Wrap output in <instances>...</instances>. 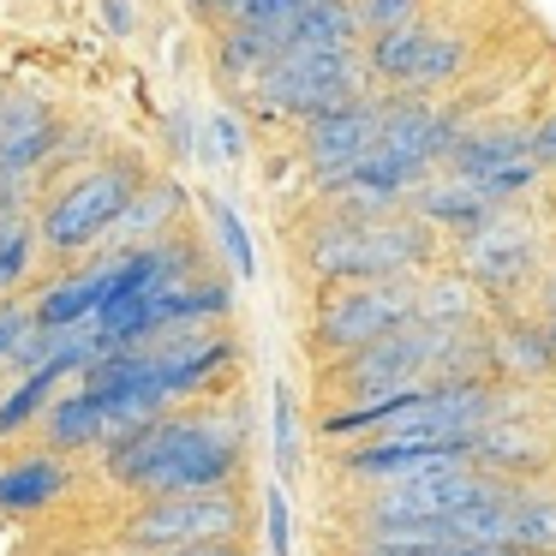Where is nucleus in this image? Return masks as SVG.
Segmentation results:
<instances>
[{
  "instance_id": "20",
  "label": "nucleus",
  "mask_w": 556,
  "mask_h": 556,
  "mask_svg": "<svg viewBox=\"0 0 556 556\" xmlns=\"http://www.w3.org/2000/svg\"><path fill=\"white\" fill-rule=\"evenodd\" d=\"M42 437H49L54 455H90V448L109 443V419H102V407L73 383L42 407Z\"/></svg>"
},
{
  "instance_id": "27",
  "label": "nucleus",
  "mask_w": 556,
  "mask_h": 556,
  "mask_svg": "<svg viewBox=\"0 0 556 556\" xmlns=\"http://www.w3.org/2000/svg\"><path fill=\"white\" fill-rule=\"evenodd\" d=\"M269 448H276V472L281 484L300 479V419H293V389L276 383L269 395Z\"/></svg>"
},
{
  "instance_id": "13",
  "label": "nucleus",
  "mask_w": 556,
  "mask_h": 556,
  "mask_svg": "<svg viewBox=\"0 0 556 556\" xmlns=\"http://www.w3.org/2000/svg\"><path fill=\"white\" fill-rule=\"evenodd\" d=\"M109 269H114V257L102 252V257H90V264L66 269L61 281H49V288H42V300L30 305V324H42V329L90 324V317L102 312V300H109Z\"/></svg>"
},
{
  "instance_id": "14",
  "label": "nucleus",
  "mask_w": 556,
  "mask_h": 556,
  "mask_svg": "<svg viewBox=\"0 0 556 556\" xmlns=\"http://www.w3.org/2000/svg\"><path fill=\"white\" fill-rule=\"evenodd\" d=\"M180 216H186V192L174 180H144L138 186V198L121 210V222L109 228V252H138V245H156V240H168L174 228H180Z\"/></svg>"
},
{
  "instance_id": "32",
  "label": "nucleus",
  "mask_w": 556,
  "mask_h": 556,
  "mask_svg": "<svg viewBox=\"0 0 556 556\" xmlns=\"http://www.w3.org/2000/svg\"><path fill=\"white\" fill-rule=\"evenodd\" d=\"M25 329H30V305H25V300H0V371L13 365Z\"/></svg>"
},
{
  "instance_id": "28",
  "label": "nucleus",
  "mask_w": 556,
  "mask_h": 556,
  "mask_svg": "<svg viewBox=\"0 0 556 556\" xmlns=\"http://www.w3.org/2000/svg\"><path fill=\"white\" fill-rule=\"evenodd\" d=\"M353 13H359L365 37H377V30L419 25V18H425V0H353Z\"/></svg>"
},
{
  "instance_id": "8",
  "label": "nucleus",
  "mask_w": 556,
  "mask_h": 556,
  "mask_svg": "<svg viewBox=\"0 0 556 556\" xmlns=\"http://www.w3.org/2000/svg\"><path fill=\"white\" fill-rule=\"evenodd\" d=\"M455 269L479 293H491V300H515V293L532 281V269H539V233H532V222L496 210L491 222H479L472 233H460Z\"/></svg>"
},
{
  "instance_id": "9",
  "label": "nucleus",
  "mask_w": 556,
  "mask_h": 556,
  "mask_svg": "<svg viewBox=\"0 0 556 556\" xmlns=\"http://www.w3.org/2000/svg\"><path fill=\"white\" fill-rule=\"evenodd\" d=\"M156 365V383L168 401H192V395H210L222 389V377L233 371L240 348L222 324H186V329H162V336L138 341Z\"/></svg>"
},
{
  "instance_id": "3",
  "label": "nucleus",
  "mask_w": 556,
  "mask_h": 556,
  "mask_svg": "<svg viewBox=\"0 0 556 556\" xmlns=\"http://www.w3.org/2000/svg\"><path fill=\"white\" fill-rule=\"evenodd\" d=\"M144 180H150V174L138 168V162H126V156L85 168L78 180H66L61 192L42 204L37 245H42V252H54V257H78V252H90V245H102Z\"/></svg>"
},
{
  "instance_id": "17",
  "label": "nucleus",
  "mask_w": 556,
  "mask_h": 556,
  "mask_svg": "<svg viewBox=\"0 0 556 556\" xmlns=\"http://www.w3.org/2000/svg\"><path fill=\"white\" fill-rule=\"evenodd\" d=\"M66 484H73V467H66V455H54V448L7 460V467H0V515H37V508L61 503Z\"/></svg>"
},
{
  "instance_id": "23",
  "label": "nucleus",
  "mask_w": 556,
  "mask_h": 556,
  "mask_svg": "<svg viewBox=\"0 0 556 556\" xmlns=\"http://www.w3.org/2000/svg\"><path fill=\"white\" fill-rule=\"evenodd\" d=\"M491 371H515V377H551L556 371V348L544 341V329L532 324H508L491 336Z\"/></svg>"
},
{
  "instance_id": "34",
  "label": "nucleus",
  "mask_w": 556,
  "mask_h": 556,
  "mask_svg": "<svg viewBox=\"0 0 556 556\" xmlns=\"http://www.w3.org/2000/svg\"><path fill=\"white\" fill-rule=\"evenodd\" d=\"M102 18H109L114 37H126L132 30V0H102Z\"/></svg>"
},
{
  "instance_id": "12",
  "label": "nucleus",
  "mask_w": 556,
  "mask_h": 556,
  "mask_svg": "<svg viewBox=\"0 0 556 556\" xmlns=\"http://www.w3.org/2000/svg\"><path fill=\"white\" fill-rule=\"evenodd\" d=\"M61 121L37 97H0V186L37 180L61 150Z\"/></svg>"
},
{
  "instance_id": "15",
  "label": "nucleus",
  "mask_w": 556,
  "mask_h": 556,
  "mask_svg": "<svg viewBox=\"0 0 556 556\" xmlns=\"http://www.w3.org/2000/svg\"><path fill=\"white\" fill-rule=\"evenodd\" d=\"M413 216L425 222V228H455V233H472L479 222H491L503 204H491L484 198L479 180H460V174H443V180H419L407 192Z\"/></svg>"
},
{
  "instance_id": "26",
  "label": "nucleus",
  "mask_w": 556,
  "mask_h": 556,
  "mask_svg": "<svg viewBox=\"0 0 556 556\" xmlns=\"http://www.w3.org/2000/svg\"><path fill=\"white\" fill-rule=\"evenodd\" d=\"M37 252H42V245H37V222H30V216H0V300L30 276Z\"/></svg>"
},
{
  "instance_id": "29",
  "label": "nucleus",
  "mask_w": 556,
  "mask_h": 556,
  "mask_svg": "<svg viewBox=\"0 0 556 556\" xmlns=\"http://www.w3.org/2000/svg\"><path fill=\"white\" fill-rule=\"evenodd\" d=\"M264 539H269V556H293V508H288V484H269L264 496Z\"/></svg>"
},
{
  "instance_id": "33",
  "label": "nucleus",
  "mask_w": 556,
  "mask_h": 556,
  "mask_svg": "<svg viewBox=\"0 0 556 556\" xmlns=\"http://www.w3.org/2000/svg\"><path fill=\"white\" fill-rule=\"evenodd\" d=\"M527 156L539 162V168H556V109H551V114H544V121L527 132Z\"/></svg>"
},
{
  "instance_id": "1",
  "label": "nucleus",
  "mask_w": 556,
  "mask_h": 556,
  "mask_svg": "<svg viewBox=\"0 0 556 556\" xmlns=\"http://www.w3.org/2000/svg\"><path fill=\"white\" fill-rule=\"evenodd\" d=\"M126 496H210L245 472V413H156L97 448Z\"/></svg>"
},
{
  "instance_id": "22",
  "label": "nucleus",
  "mask_w": 556,
  "mask_h": 556,
  "mask_svg": "<svg viewBox=\"0 0 556 556\" xmlns=\"http://www.w3.org/2000/svg\"><path fill=\"white\" fill-rule=\"evenodd\" d=\"M276 54H281V49H276V37H269V30H257V25H228V30H222V42H216V73L228 78V85L252 90L257 73H264Z\"/></svg>"
},
{
  "instance_id": "10",
  "label": "nucleus",
  "mask_w": 556,
  "mask_h": 556,
  "mask_svg": "<svg viewBox=\"0 0 556 556\" xmlns=\"http://www.w3.org/2000/svg\"><path fill=\"white\" fill-rule=\"evenodd\" d=\"M455 132H460V121L448 109H431V102L383 97V109H377V150L407 162L419 180H431V168H443Z\"/></svg>"
},
{
  "instance_id": "5",
  "label": "nucleus",
  "mask_w": 556,
  "mask_h": 556,
  "mask_svg": "<svg viewBox=\"0 0 556 556\" xmlns=\"http://www.w3.org/2000/svg\"><path fill=\"white\" fill-rule=\"evenodd\" d=\"M413 317H419V288L413 281H348V288H324L312 305L305 348L317 359H341V353L389 336V329H407Z\"/></svg>"
},
{
  "instance_id": "19",
  "label": "nucleus",
  "mask_w": 556,
  "mask_h": 556,
  "mask_svg": "<svg viewBox=\"0 0 556 556\" xmlns=\"http://www.w3.org/2000/svg\"><path fill=\"white\" fill-rule=\"evenodd\" d=\"M437 30L425 25H401V30H377V37H365V73H371V85H395V90H419V73H425V54H431Z\"/></svg>"
},
{
  "instance_id": "11",
  "label": "nucleus",
  "mask_w": 556,
  "mask_h": 556,
  "mask_svg": "<svg viewBox=\"0 0 556 556\" xmlns=\"http://www.w3.org/2000/svg\"><path fill=\"white\" fill-rule=\"evenodd\" d=\"M377 109H383V102L359 97V102H341V109H324V114L305 121L300 156H305V168H312V180L324 186V192L377 144Z\"/></svg>"
},
{
  "instance_id": "2",
  "label": "nucleus",
  "mask_w": 556,
  "mask_h": 556,
  "mask_svg": "<svg viewBox=\"0 0 556 556\" xmlns=\"http://www.w3.org/2000/svg\"><path fill=\"white\" fill-rule=\"evenodd\" d=\"M431 228L419 216H329L324 228L305 233V269L324 288H348V281H407L431 257Z\"/></svg>"
},
{
  "instance_id": "16",
  "label": "nucleus",
  "mask_w": 556,
  "mask_h": 556,
  "mask_svg": "<svg viewBox=\"0 0 556 556\" xmlns=\"http://www.w3.org/2000/svg\"><path fill=\"white\" fill-rule=\"evenodd\" d=\"M515 162H532L527 156V126H460L455 144H448L443 168L460 174V180H491V174L515 168Z\"/></svg>"
},
{
  "instance_id": "25",
  "label": "nucleus",
  "mask_w": 556,
  "mask_h": 556,
  "mask_svg": "<svg viewBox=\"0 0 556 556\" xmlns=\"http://www.w3.org/2000/svg\"><path fill=\"white\" fill-rule=\"evenodd\" d=\"M210 228H216V252H222V264H228V276H240V281H257V252H252V233H245V222H240V210L228 204V198H216L210 192Z\"/></svg>"
},
{
  "instance_id": "6",
  "label": "nucleus",
  "mask_w": 556,
  "mask_h": 556,
  "mask_svg": "<svg viewBox=\"0 0 556 556\" xmlns=\"http://www.w3.org/2000/svg\"><path fill=\"white\" fill-rule=\"evenodd\" d=\"M233 532H245V503L233 491L138 496V508H126L121 520V551L168 556V551H192V544H228Z\"/></svg>"
},
{
  "instance_id": "24",
  "label": "nucleus",
  "mask_w": 556,
  "mask_h": 556,
  "mask_svg": "<svg viewBox=\"0 0 556 556\" xmlns=\"http://www.w3.org/2000/svg\"><path fill=\"white\" fill-rule=\"evenodd\" d=\"M419 317L425 324H479V288L467 276H437L419 288Z\"/></svg>"
},
{
  "instance_id": "7",
  "label": "nucleus",
  "mask_w": 556,
  "mask_h": 556,
  "mask_svg": "<svg viewBox=\"0 0 556 556\" xmlns=\"http://www.w3.org/2000/svg\"><path fill=\"white\" fill-rule=\"evenodd\" d=\"M496 484H503L496 472L460 460V467L425 472V479L371 484L359 515H365V527H419V520H448V515H460V508H472L479 496H491Z\"/></svg>"
},
{
  "instance_id": "37",
  "label": "nucleus",
  "mask_w": 556,
  "mask_h": 556,
  "mask_svg": "<svg viewBox=\"0 0 556 556\" xmlns=\"http://www.w3.org/2000/svg\"><path fill=\"white\" fill-rule=\"evenodd\" d=\"M300 7H317V0H288V13H300Z\"/></svg>"
},
{
  "instance_id": "35",
  "label": "nucleus",
  "mask_w": 556,
  "mask_h": 556,
  "mask_svg": "<svg viewBox=\"0 0 556 556\" xmlns=\"http://www.w3.org/2000/svg\"><path fill=\"white\" fill-rule=\"evenodd\" d=\"M186 7H192L198 18H228L233 13V0H186Z\"/></svg>"
},
{
  "instance_id": "30",
  "label": "nucleus",
  "mask_w": 556,
  "mask_h": 556,
  "mask_svg": "<svg viewBox=\"0 0 556 556\" xmlns=\"http://www.w3.org/2000/svg\"><path fill=\"white\" fill-rule=\"evenodd\" d=\"M168 144H174V156H186V162H210V132L192 109L168 114Z\"/></svg>"
},
{
  "instance_id": "21",
  "label": "nucleus",
  "mask_w": 556,
  "mask_h": 556,
  "mask_svg": "<svg viewBox=\"0 0 556 556\" xmlns=\"http://www.w3.org/2000/svg\"><path fill=\"white\" fill-rule=\"evenodd\" d=\"M508 551H527V556H556V496L544 491H515V508H508V527H503Z\"/></svg>"
},
{
  "instance_id": "18",
  "label": "nucleus",
  "mask_w": 556,
  "mask_h": 556,
  "mask_svg": "<svg viewBox=\"0 0 556 556\" xmlns=\"http://www.w3.org/2000/svg\"><path fill=\"white\" fill-rule=\"evenodd\" d=\"M472 467L496 472V479H527V472L551 467V443L539 431H527V425L491 419L472 431Z\"/></svg>"
},
{
  "instance_id": "31",
  "label": "nucleus",
  "mask_w": 556,
  "mask_h": 556,
  "mask_svg": "<svg viewBox=\"0 0 556 556\" xmlns=\"http://www.w3.org/2000/svg\"><path fill=\"white\" fill-rule=\"evenodd\" d=\"M204 132H210V162H245V126H240V114H210Z\"/></svg>"
},
{
  "instance_id": "4",
  "label": "nucleus",
  "mask_w": 556,
  "mask_h": 556,
  "mask_svg": "<svg viewBox=\"0 0 556 556\" xmlns=\"http://www.w3.org/2000/svg\"><path fill=\"white\" fill-rule=\"evenodd\" d=\"M371 90L359 49H281L276 61L257 73L252 102L276 121H312L324 109L359 102Z\"/></svg>"
},
{
  "instance_id": "36",
  "label": "nucleus",
  "mask_w": 556,
  "mask_h": 556,
  "mask_svg": "<svg viewBox=\"0 0 556 556\" xmlns=\"http://www.w3.org/2000/svg\"><path fill=\"white\" fill-rule=\"evenodd\" d=\"M539 329H544V341L556 348V305H544V324H539Z\"/></svg>"
}]
</instances>
